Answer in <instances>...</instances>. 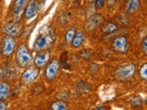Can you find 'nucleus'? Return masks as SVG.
I'll use <instances>...</instances> for the list:
<instances>
[{"instance_id": "1", "label": "nucleus", "mask_w": 147, "mask_h": 110, "mask_svg": "<svg viewBox=\"0 0 147 110\" xmlns=\"http://www.w3.org/2000/svg\"><path fill=\"white\" fill-rule=\"evenodd\" d=\"M56 40L54 29L50 25H45L39 30V34L36 37L33 43V50L35 52L48 50Z\"/></svg>"}, {"instance_id": "2", "label": "nucleus", "mask_w": 147, "mask_h": 110, "mask_svg": "<svg viewBox=\"0 0 147 110\" xmlns=\"http://www.w3.org/2000/svg\"><path fill=\"white\" fill-rule=\"evenodd\" d=\"M33 61L32 54L26 44H21L18 48L16 52V62L20 67H30Z\"/></svg>"}, {"instance_id": "3", "label": "nucleus", "mask_w": 147, "mask_h": 110, "mask_svg": "<svg viewBox=\"0 0 147 110\" xmlns=\"http://www.w3.org/2000/svg\"><path fill=\"white\" fill-rule=\"evenodd\" d=\"M136 67L133 63L126 62L118 66L114 71V77L119 81H127L133 77Z\"/></svg>"}, {"instance_id": "4", "label": "nucleus", "mask_w": 147, "mask_h": 110, "mask_svg": "<svg viewBox=\"0 0 147 110\" xmlns=\"http://www.w3.org/2000/svg\"><path fill=\"white\" fill-rule=\"evenodd\" d=\"M60 68H61V63L58 60L54 59L52 62H49L45 68V79L48 82L54 80L60 72Z\"/></svg>"}, {"instance_id": "5", "label": "nucleus", "mask_w": 147, "mask_h": 110, "mask_svg": "<svg viewBox=\"0 0 147 110\" xmlns=\"http://www.w3.org/2000/svg\"><path fill=\"white\" fill-rule=\"evenodd\" d=\"M16 46H17V42H16L15 38L12 36L7 35L3 39L2 45H1L2 53H3L4 56L5 57H10L11 55L14 53V52H15Z\"/></svg>"}, {"instance_id": "6", "label": "nucleus", "mask_w": 147, "mask_h": 110, "mask_svg": "<svg viewBox=\"0 0 147 110\" xmlns=\"http://www.w3.org/2000/svg\"><path fill=\"white\" fill-rule=\"evenodd\" d=\"M40 75V69L38 67L30 66L27 70L23 72L21 76V82L23 85H30Z\"/></svg>"}, {"instance_id": "7", "label": "nucleus", "mask_w": 147, "mask_h": 110, "mask_svg": "<svg viewBox=\"0 0 147 110\" xmlns=\"http://www.w3.org/2000/svg\"><path fill=\"white\" fill-rule=\"evenodd\" d=\"M50 59H51L50 50H41V52H39V53L35 56L33 63L36 67L41 69V68H44L49 63Z\"/></svg>"}, {"instance_id": "8", "label": "nucleus", "mask_w": 147, "mask_h": 110, "mask_svg": "<svg viewBox=\"0 0 147 110\" xmlns=\"http://www.w3.org/2000/svg\"><path fill=\"white\" fill-rule=\"evenodd\" d=\"M39 11V2L38 0H30L27 3L24 9V17L27 20H30L37 16Z\"/></svg>"}, {"instance_id": "9", "label": "nucleus", "mask_w": 147, "mask_h": 110, "mask_svg": "<svg viewBox=\"0 0 147 110\" xmlns=\"http://www.w3.org/2000/svg\"><path fill=\"white\" fill-rule=\"evenodd\" d=\"M113 49L116 50L117 52L119 53H125L129 49V42L126 37L121 36L118 37L117 39H115L113 41Z\"/></svg>"}, {"instance_id": "10", "label": "nucleus", "mask_w": 147, "mask_h": 110, "mask_svg": "<svg viewBox=\"0 0 147 110\" xmlns=\"http://www.w3.org/2000/svg\"><path fill=\"white\" fill-rule=\"evenodd\" d=\"M20 23L18 21H9L3 28V31L5 34L8 36H17L20 34Z\"/></svg>"}, {"instance_id": "11", "label": "nucleus", "mask_w": 147, "mask_h": 110, "mask_svg": "<svg viewBox=\"0 0 147 110\" xmlns=\"http://www.w3.org/2000/svg\"><path fill=\"white\" fill-rule=\"evenodd\" d=\"M103 17L98 14H94L93 16L87 17L86 24V29L87 30H91L95 29L96 26H98L101 22L103 21Z\"/></svg>"}, {"instance_id": "12", "label": "nucleus", "mask_w": 147, "mask_h": 110, "mask_svg": "<svg viewBox=\"0 0 147 110\" xmlns=\"http://www.w3.org/2000/svg\"><path fill=\"white\" fill-rule=\"evenodd\" d=\"M10 85L8 82H0V100L6 101L10 95Z\"/></svg>"}, {"instance_id": "13", "label": "nucleus", "mask_w": 147, "mask_h": 110, "mask_svg": "<svg viewBox=\"0 0 147 110\" xmlns=\"http://www.w3.org/2000/svg\"><path fill=\"white\" fill-rule=\"evenodd\" d=\"M4 77L8 78V79H12L18 74V70L15 68V66H13L12 64H7L6 66H4L2 68Z\"/></svg>"}, {"instance_id": "14", "label": "nucleus", "mask_w": 147, "mask_h": 110, "mask_svg": "<svg viewBox=\"0 0 147 110\" xmlns=\"http://www.w3.org/2000/svg\"><path fill=\"white\" fill-rule=\"evenodd\" d=\"M28 0H15L13 4V13L16 17H20Z\"/></svg>"}, {"instance_id": "15", "label": "nucleus", "mask_w": 147, "mask_h": 110, "mask_svg": "<svg viewBox=\"0 0 147 110\" xmlns=\"http://www.w3.org/2000/svg\"><path fill=\"white\" fill-rule=\"evenodd\" d=\"M141 7L140 0H128L126 3V11L128 13H135Z\"/></svg>"}, {"instance_id": "16", "label": "nucleus", "mask_w": 147, "mask_h": 110, "mask_svg": "<svg viewBox=\"0 0 147 110\" xmlns=\"http://www.w3.org/2000/svg\"><path fill=\"white\" fill-rule=\"evenodd\" d=\"M118 30V26L112 22H105L101 25V31L105 34H111Z\"/></svg>"}, {"instance_id": "17", "label": "nucleus", "mask_w": 147, "mask_h": 110, "mask_svg": "<svg viewBox=\"0 0 147 110\" xmlns=\"http://www.w3.org/2000/svg\"><path fill=\"white\" fill-rule=\"evenodd\" d=\"M84 39H85V35H84V32L83 31H79V32H76V34L74 37V39L72 40V46L75 49H78L80 48L83 42H84Z\"/></svg>"}, {"instance_id": "18", "label": "nucleus", "mask_w": 147, "mask_h": 110, "mask_svg": "<svg viewBox=\"0 0 147 110\" xmlns=\"http://www.w3.org/2000/svg\"><path fill=\"white\" fill-rule=\"evenodd\" d=\"M76 88L80 93H89L92 90L91 85L85 81H79L76 84Z\"/></svg>"}, {"instance_id": "19", "label": "nucleus", "mask_w": 147, "mask_h": 110, "mask_svg": "<svg viewBox=\"0 0 147 110\" xmlns=\"http://www.w3.org/2000/svg\"><path fill=\"white\" fill-rule=\"evenodd\" d=\"M51 108L53 110H66L68 109V105L62 100L55 101L51 105Z\"/></svg>"}, {"instance_id": "20", "label": "nucleus", "mask_w": 147, "mask_h": 110, "mask_svg": "<svg viewBox=\"0 0 147 110\" xmlns=\"http://www.w3.org/2000/svg\"><path fill=\"white\" fill-rule=\"evenodd\" d=\"M76 34V30L75 29V28H71V29H69L65 33V42L70 44Z\"/></svg>"}, {"instance_id": "21", "label": "nucleus", "mask_w": 147, "mask_h": 110, "mask_svg": "<svg viewBox=\"0 0 147 110\" xmlns=\"http://www.w3.org/2000/svg\"><path fill=\"white\" fill-rule=\"evenodd\" d=\"M60 63H61V65L63 66V69H68V70H70L71 69L70 65H69L68 62H67V53L66 52H63L61 55V58H60Z\"/></svg>"}, {"instance_id": "22", "label": "nucleus", "mask_w": 147, "mask_h": 110, "mask_svg": "<svg viewBox=\"0 0 147 110\" xmlns=\"http://www.w3.org/2000/svg\"><path fill=\"white\" fill-rule=\"evenodd\" d=\"M142 103V98H141V96H139V95L133 96V97H131V105H132V107H141Z\"/></svg>"}, {"instance_id": "23", "label": "nucleus", "mask_w": 147, "mask_h": 110, "mask_svg": "<svg viewBox=\"0 0 147 110\" xmlns=\"http://www.w3.org/2000/svg\"><path fill=\"white\" fill-rule=\"evenodd\" d=\"M139 73H140V77L142 80H147V62L142 65Z\"/></svg>"}, {"instance_id": "24", "label": "nucleus", "mask_w": 147, "mask_h": 110, "mask_svg": "<svg viewBox=\"0 0 147 110\" xmlns=\"http://www.w3.org/2000/svg\"><path fill=\"white\" fill-rule=\"evenodd\" d=\"M80 57H82L85 60H89L92 57V52L90 50H82L79 52Z\"/></svg>"}, {"instance_id": "25", "label": "nucleus", "mask_w": 147, "mask_h": 110, "mask_svg": "<svg viewBox=\"0 0 147 110\" xmlns=\"http://www.w3.org/2000/svg\"><path fill=\"white\" fill-rule=\"evenodd\" d=\"M105 6V0H95V7L96 8H102Z\"/></svg>"}, {"instance_id": "26", "label": "nucleus", "mask_w": 147, "mask_h": 110, "mask_svg": "<svg viewBox=\"0 0 147 110\" xmlns=\"http://www.w3.org/2000/svg\"><path fill=\"white\" fill-rule=\"evenodd\" d=\"M142 50H144V54L147 56V37H145L144 40H142Z\"/></svg>"}, {"instance_id": "27", "label": "nucleus", "mask_w": 147, "mask_h": 110, "mask_svg": "<svg viewBox=\"0 0 147 110\" xmlns=\"http://www.w3.org/2000/svg\"><path fill=\"white\" fill-rule=\"evenodd\" d=\"M115 3H116V0H107V6L109 8H111L115 6Z\"/></svg>"}, {"instance_id": "28", "label": "nucleus", "mask_w": 147, "mask_h": 110, "mask_svg": "<svg viewBox=\"0 0 147 110\" xmlns=\"http://www.w3.org/2000/svg\"><path fill=\"white\" fill-rule=\"evenodd\" d=\"M7 108V104L5 101L0 100V110H5Z\"/></svg>"}, {"instance_id": "29", "label": "nucleus", "mask_w": 147, "mask_h": 110, "mask_svg": "<svg viewBox=\"0 0 147 110\" xmlns=\"http://www.w3.org/2000/svg\"><path fill=\"white\" fill-rule=\"evenodd\" d=\"M2 78H4V73H3V70L1 69V70H0V80H1Z\"/></svg>"}, {"instance_id": "30", "label": "nucleus", "mask_w": 147, "mask_h": 110, "mask_svg": "<svg viewBox=\"0 0 147 110\" xmlns=\"http://www.w3.org/2000/svg\"><path fill=\"white\" fill-rule=\"evenodd\" d=\"M2 53V48H1V46H0V55H1Z\"/></svg>"}, {"instance_id": "31", "label": "nucleus", "mask_w": 147, "mask_h": 110, "mask_svg": "<svg viewBox=\"0 0 147 110\" xmlns=\"http://www.w3.org/2000/svg\"><path fill=\"white\" fill-rule=\"evenodd\" d=\"M94 1H95V0H88V2H89V3H93Z\"/></svg>"}, {"instance_id": "32", "label": "nucleus", "mask_w": 147, "mask_h": 110, "mask_svg": "<svg viewBox=\"0 0 147 110\" xmlns=\"http://www.w3.org/2000/svg\"><path fill=\"white\" fill-rule=\"evenodd\" d=\"M96 109H105L104 107H96Z\"/></svg>"}, {"instance_id": "33", "label": "nucleus", "mask_w": 147, "mask_h": 110, "mask_svg": "<svg viewBox=\"0 0 147 110\" xmlns=\"http://www.w3.org/2000/svg\"><path fill=\"white\" fill-rule=\"evenodd\" d=\"M145 103L147 104V96H146V98H145Z\"/></svg>"}]
</instances>
